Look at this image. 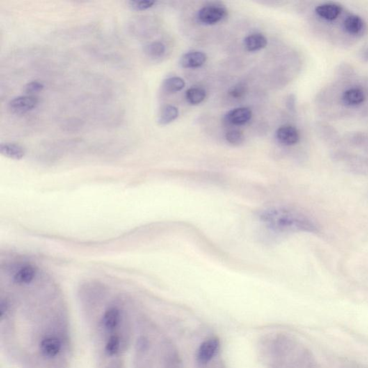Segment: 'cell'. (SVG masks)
Returning a JSON list of instances; mask_svg holds the SVG:
<instances>
[{
    "label": "cell",
    "mask_w": 368,
    "mask_h": 368,
    "mask_svg": "<svg viewBox=\"0 0 368 368\" xmlns=\"http://www.w3.org/2000/svg\"><path fill=\"white\" fill-rule=\"evenodd\" d=\"M258 217L266 227L276 232H317L314 222L307 216L286 208H268L259 211Z\"/></svg>",
    "instance_id": "1"
},
{
    "label": "cell",
    "mask_w": 368,
    "mask_h": 368,
    "mask_svg": "<svg viewBox=\"0 0 368 368\" xmlns=\"http://www.w3.org/2000/svg\"><path fill=\"white\" fill-rule=\"evenodd\" d=\"M227 15V10L222 5H210L199 10L197 19L202 24L212 26L222 21Z\"/></svg>",
    "instance_id": "2"
},
{
    "label": "cell",
    "mask_w": 368,
    "mask_h": 368,
    "mask_svg": "<svg viewBox=\"0 0 368 368\" xmlns=\"http://www.w3.org/2000/svg\"><path fill=\"white\" fill-rule=\"evenodd\" d=\"M367 99V94L360 86L348 87L341 94L340 102L347 108H357L362 106Z\"/></svg>",
    "instance_id": "3"
},
{
    "label": "cell",
    "mask_w": 368,
    "mask_h": 368,
    "mask_svg": "<svg viewBox=\"0 0 368 368\" xmlns=\"http://www.w3.org/2000/svg\"><path fill=\"white\" fill-rule=\"evenodd\" d=\"M343 8L336 3H327L319 5L314 9L317 18L323 22L332 23L339 18L343 13Z\"/></svg>",
    "instance_id": "4"
},
{
    "label": "cell",
    "mask_w": 368,
    "mask_h": 368,
    "mask_svg": "<svg viewBox=\"0 0 368 368\" xmlns=\"http://www.w3.org/2000/svg\"><path fill=\"white\" fill-rule=\"evenodd\" d=\"M38 99L34 96H20L9 102V109L16 115H24L36 107Z\"/></svg>",
    "instance_id": "5"
},
{
    "label": "cell",
    "mask_w": 368,
    "mask_h": 368,
    "mask_svg": "<svg viewBox=\"0 0 368 368\" xmlns=\"http://www.w3.org/2000/svg\"><path fill=\"white\" fill-rule=\"evenodd\" d=\"M342 26L344 33L352 37L361 36L366 29L365 23L362 17L354 14L344 17Z\"/></svg>",
    "instance_id": "6"
},
{
    "label": "cell",
    "mask_w": 368,
    "mask_h": 368,
    "mask_svg": "<svg viewBox=\"0 0 368 368\" xmlns=\"http://www.w3.org/2000/svg\"><path fill=\"white\" fill-rule=\"evenodd\" d=\"M275 136L279 143L286 146H292L300 140L299 131L292 125H283L279 127Z\"/></svg>",
    "instance_id": "7"
},
{
    "label": "cell",
    "mask_w": 368,
    "mask_h": 368,
    "mask_svg": "<svg viewBox=\"0 0 368 368\" xmlns=\"http://www.w3.org/2000/svg\"><path fill=\"white\" fill-rule=\"evenodd\" d=\"M220 348V340L213 337L202 343L199 348L197 360L202 364H205L211 360Z\"/></svg>",
    "instance_id": "8"
},
{
    "label": "cell",
    "mask_w": 368,
    "mask_h": 368,
    "mask_svg": "<svg viewBox=\"0 0 368 368\" xmlns=\"http://www.w3.org/2000/svg\"><path fill=\"white\" fill-rule=\"evenodd\" d=\"M252 116V110L250 108H235L226 114L225 120L232 125H243L251 120Z\"/></svg>",
    "instance_id": "9"
},
{
    "label": "cell",
    "mask_w": 368,
    "mask_h": 368,
    "mask_svg": "<svg viewBox=\"0 0 368 368\" xmlns=\"http://www.w3.org/2000/svg\"><path fill=\"white\" fill-rule=\"evenodd\" d=\"M37 275L35 267L32 265L26 264L19 266L13 273L12 280L18 285H28L35 280Z\"/></svg>",
    "instance_id": "10"
},
{
    "label": "cell",
    "mask_w": 368,
    "mask_h": 368,
    "mask_svg": "<svg viewBox=\"0 0 368 368\" xmlns=\"http://www.w3.org/2000/svg\"><path fill=\"white\" fill-rule=\"evenodd\" d=\"M62 343L56 337H48L44 338L40 344V351L42 356L53 358L60 353Z\"/></svg>",
    "instance_id": "11"
},
{
    "label": "cell",
    "mask_w": 368,
    "mask_h": 368,
    "mask_svg": "<svg viewBox=\"0 0 368 368\" xmlns=\"http://www.w3.org/2000/svg\"><path fill=\"white\" fill-rule=\"evenodd\" d=\"M207 56L201 51H191L181 56L180 65L185 69H195L202 67L207 61Z\"/></svg>",
    "instance_id": "12"
},
{
    "label": "cell",
    "mask_w": 368,
    "mask_h": 368,
    "mask_svg": "<svg viewBox=\"0 0 368 368\" xmlns=\"http://www.w3.org/2000/svg\"><path fill=\"white\" fill-rule=\"evenodd\" d=\"M268 44L267 38L261 33H254L244 39V46L247 51L255 52L264 49Z\"/></svg>",
    "instance_id": "13"
},
{
    "label": "cell",
    "mask_w": 368,
    "mask_h": 368,
    "mask_svg": "<svg viewBox=\"0 0 368 368\" xmlns=\"http://www.w3.org/2000/svg\"><path fill=\"white\" fill-rule=\"evenodd\" d=\"M120 321V312L117 307H111L106 311L102 317V323L106 330L113 331L118 327Z\"/></svg>",
    "instance_id": "14"
},
{
    "label": "cell",
    "mask_w": 368,
    "mask_h": 368,
    "mask_svg": "<svg viewBox=\"0 0 368 368\" xmlns=\"http://www.w3.org/2000/svg\"><path fill=\"white\" fill-rule=\"evenodd\" d=\"M0 153L5 157L14 160L22 159L25 156V150L19 145L14 143H2Z\"/></svg>",
    "instance_id": "15"
},
{
    "label": "cell",
    "mask_w": 368,
    "mask_h": 368,
    "mask_svg": "<svg viewBox=\"0 0 368 368\" xmlns=\"http://www.w3.org/2000/svg\"><path fill=\"white\" fill-rule=\"evenodd\" d=\"M179 116V110L176 106H165L158 115V122L161 125H166L177 120Z\"/></svg>",
    "instance_id": "16"
},
{
    "label": "cell",
    "mask_w": 368,
    "mask_h": 368,
    "mask_svg": "<svg viewBox=\"0 0 368 368\" xmlns=\"http://www.w3.org/2000/svg\"><path fill=\"white\" fill-rule=\"evenodd\" d=\"M206 91L202 87L193 86L188 89L186 92V101L191 105H197L205 99Z\"/></svg>",
    "instance_id": "17"
},
{
    "label": "cell",
    "mask_w": 368,
    "mask_h": 368,
    "mask_svg": "<svg viewBox=\"0 0 368 368\" xmlns=\"http://www.w3.org/2000/svg\"><path fill=\"white\" fill-rule=\"evenodd\" d=\"M185 82L184 79L180 77L168 78L163 81V90L168 93H176L184 88Z\"/></svg>",
    "instance_id": "18"
},
{
    "label": "cell",
    "mask_w": 368,
    "mask_h": 368,
    "mask_svg": "<svg viewBox=\"0 0 368 368\" xmlns=\"http://www.w3.org/2000/svg\"><path fill=\"white\" fill-rule=\"evenodd\" d=\"M144 52L147 56L153 57V58H158L161 57L164 54L165 52V47L163 44L161 42H153L151 44H147L145 46Z\"/></svg>",
    "instance_id": "19"
},
{
    "label": "cell",
    "mask_w": 368,
    "mask_h": 368,
    "mask_svg": "<svg viewBox=\"0 0 368 368\" xmlns=\"http://www.w3.org/2000/svg\"><path fill=\"white\" fill-rule=\"evenodd\" d=\"M120 337L117 335H112L108 339L105 346L106 353L109 356L117 355L120 350Z\"/></svg>",
    "instance_id": "20"
},
{
    "label": "cell",
    "mask_w": 368,
    "mask_h": 368,
    "mask_svg": "<svg viewBox=\"0 0 368 368\" xmlns=\"http://www.w3.org/2000/svg\"><path fill=\"white\" fill-rule=\"evenodd\" d=\"M226 140L234 145H241L244 142L245 136L242 132L233 129L227 132L225 135Z\"/></svg>",
    "instance_id": "21"
},
{
    "label": "cell",
    "mask_w": 368,
    "mask_h": 368,
    "mask_svg": "<svg viewBox=\"0 0 368 368\" xmlns=\"http://www.w3.org/2000/svg\"><path fill=\"white\" fill-rule=\"evenodd\" d=\"M248 90V86L245 83H238L229 89L228 93L234 99H241L246 95Z\"/></svg>",
    "instance_id": "22"
},
{
    "label": "cell",
    "mask_w": 368,
    "mask_h": 368,
    "mask_svg": "<svg viewBox=\"0 0 368 368\" xmlns=\"http://www.w3.org/2000/svg\"><path fill=\"white\" fill-rule=\"evenodd\" d=\"M156 2L150 0H142V1H131L128 3L129 7L135 11H144L148 10L156 4Z\"/></svg>",
    "instance_id": "23"
},
{
    "label": "cell",
    "mask_w": 368,
    "mask_h": 368,
    "mask_svg": "<svg viewBox=\"0 0 368 368\" xmlns=\"http://www.w3.org/2000/svg\"><path fill=\"white\" fill-rule=\"evenodd\" d=\"M44 86L42 83L38 82V81H32V82L28 83L25 86L24 91L26 94H31L38 93L44 90Z\"/></svg>",
    "instance_id": "24"
},
{
    "label": "cell",
    "mask_w": 368,
    "mask_h": 368,
    "mask_svg": "<svg viewBox=\"0 0 368 368\" xmlns=\"http://www.w3.org/2000/svg\"><path fill=\"white\" fill-rule=\"evenodd\" d=\"M337 368H368V366L354 361L345 360L340 362Z\"/></svg>",
    "instance_id": "25"
},
{
    "label": "cell",
    "mask_w": 368,
    "mask_h": 368,
    "mask_svg": "<svg viewBox=\"0 0 368 368\" xmlns=\"http://www.w3.org/2000/svg\"><path fill=\"white\" fill-rule=\"evenodd\" d=\"M137 345H138V350H140V351H145L148 347V341L145 337H140L138 339Z\"/></svg>",
    "instance_id": "26"
},
{
    "label": "cell",
    "mask_w": 368,
    "mask_h": 368,
    "mask_svg": "<svg viewBox=\"0 0 368 368\" xmlns=\"http://www.w3.org/2000/svg\"><path fill=\"white\" fill-rule=\"evenodd\" d=\"M287 106L290 110H295V98L293 95L290 96L287 100Z\"/></svg>",
    "instance_id": "27"
}]
</instances>
